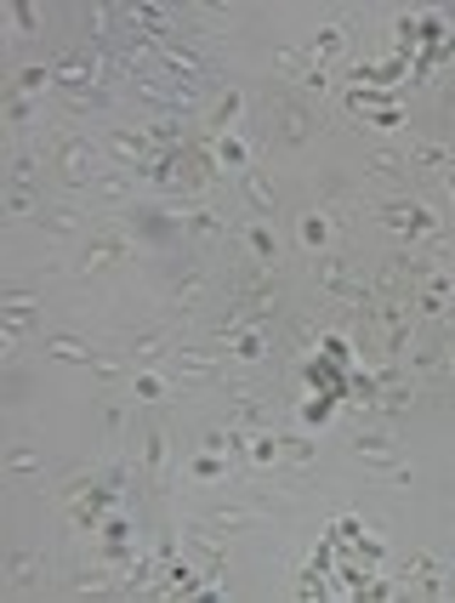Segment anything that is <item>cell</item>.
<instances>
[{"label":"cell","mask_w":455,"mask_h":603,"mask_svg":"<svg viewBox=\"0 0 455 603\" xmlns=\"http://www.w3.org/2000/svg\"><path fill=\"white\" fill-rule=\"evenodd\" d=\"M319 131H325V120L308 103V91H290V86L268 91V142L274 148H308V142H319Z\"/></svg>","instance_id":"cell-1"},{"label":"cell","mask_w":455,"mask_h":603,"mask_svg":"<svg viewBox=\"0 0 455 603\" xmlns=\"http://www.w3.org/2000/svg\"><path fill=\"white\" fill-rule=\"evenodd\" d=\"M137 250H142V239H137L126 223H97V228L80 239V263H75V274H86V279L115 274V268L137 263Z\"/></svg>","instance_id":"cell-2"},{"label":"cell","mask_w":455,"mask_h":603,"mask_svg":"<svg viewBox=\"0 0 455 603\" xmlns=\"http://www.w3.org/2000/svg\"><path fill=\"white\" fill-rule=\"evenodd\" d=\"M46 155H52V166H58V177L69 188H91L97 171H103V137H91V131H52Z\"/></svg>","instance_id":"cell-3"},{"label":"cell","mask_w":455,"mask_h":603,"mask_svg":"<svg viewBox=\"0 0 455 603\" xmlns=\"http://www.w3.org/2000/svg\"><path fill=\"white\" fill-rule=\"evenodd\" d=\"M211 285H217V274H211V263L206 257H194V250H188V257H182V268L160 285V308L171 314V325H177V314L188 319L194 308H199V302H211Z\"/></svg>","instance_id":"cell-4"},{"label":"cell","mask_w":455,"mask_h":603,"mask_svg":"<svg viewBox=\"0 0 455 603\" xmlns=\"http://www.w3.org/2000/svg\"><path fill=\"white\" fill-rule=\"evenodd\" d=\"M166 365H171L177 393H188V387H222V382L234 376V365H228L222 347H182V342H177V354H171Z\"/></svg>","instance_id":"cell-5"},{"label":"cell","mask_w":455,"mask_h":603,"mask_svg":"<svg viewBox=\"0 0 455 603\" xmlns=\"http://www.w3.org/2000/svg\"><path fill=\"white\" fill-rule=\"evenodd\" d=\"M228 239H239V228L228 223V211L206 206V199L182 206V245L194 250V257H206V250H222Z\"/></svg>","instance_id":"cell-6"},{"label":"cell","mask_w":455,"mask_h":603,"mask_svg":"<svg viewBox=\"0 0 455 603\" xmlns=\"http://www.w3.org/2000/svg\"><path fill=\"white\" fill-rule=\"evenodd\" d=\"M137 478H142V484H166V478H171V422H166V416H155V422L142 427Z\"/></svg>","instance_id":"cell-7"},{"label":"cell","mask_w":455,"mask_h":603,"mask_svg":"<svg viewBox=\"0 0 455 603\" xmlns=\"http://www.w3.org/2000/svg\"><path fill=\"white\" fill-rule=\"evenodd\" d=\"M103 155H109L115 166H131V171H137V166L155 160V137H148V126H137V131H131V126H109V131H103Z\"/></svg>","instance_id":"cell-8"},{"label":"cell","mask_w":455,"mask_h":603,"mask_svg":"<svg viewBox=\"0 0 455 603\" xmlns=\"http://www.w3.org/2000/svg\"><path fill=\"white\" fill-rule=\"evenodd\" d=\"M365 177L370 182H387L393 194H411V177H416L411 148H370V155H365Z\"/></svg>","instance_id":"cell-9"},{"label":"cell","mask_w":455,"mask_h":603,"mask_svg":"<svg viewBox=\"0 0 455 603\" xmlns=\"http://www.w3.org/2000/svg\"><path fill=\"white\" fill-rule=\"evenodd\" d=\"M34 228L46 239H86V211L75 206V199H46V211L34 217Z\"/></svg>","instance_id":"cell-10"},{"label":"cell","mask_w":455,"mask_h":603,"mask_svg":"<svg viewBox=\"0 0 455 603\" xmlns=\"http://www.w3.org/2000/svg\"><path fill=\"white\" fill-rule=\"evenodd\" d=\"M268 501H217V507L206 513V524H217L222 535H234V530H257V524H268Z\"/></svg>","instance_id":"cell-11"},{"label":"cell","mask_w":455,"mask_h":603,"mask_svg":"<svg viewBox=\"0 0 455 603\" xmlns=\"http://www.w3.org/2000/svg\"><path fill=\"white\" fill-rule=\"evenodd\" d=\"M347 449L359 462H370V467H393L398 462V438H393V427H359L347 438Z\"/></svg>","instance_id":"cell-12"},{"label":"cell","mask_w":455,"mask_h":603,"mask_svg":"<svg viewBox=\"0 0 455 603\" xmlns=\"http://www.w3.org/2000/svg\"><path fill=\"white\" fill-rule=\"evenodd\" d=\"M239 120H245V91L239 86L211 91V103H206V137H228Z\"/></svg>","instance_id":"cell-13"},{"label":"cell","mask_w":455,"mask_h":603,"mask_svg":"<svg viewBox=\"0 0 455 603\" xmlns=\"http://www.w3.org/2000/svg\"><path fill=\"white\" fill-rule=\"evenodd\" d=\"M131 359L137 365H155V359H171L177 354V325H148V330H131L126 336Z\"/></svg>","instance_id":"cell-14"},{"label":"cell","mask_w":455,"mask_h":603,"mask_svg":"<svg viewBox=\"0 0 455 603\" xmlns=\"http://www.w3.org/2000/svg\"><path fill=\"white\" fill-rule=\"evenodd\" d=\"M222 354H228V365H234V370H263V365L274 359V347H268V330L250 325V330H239V336L222 347Z\"/></svg>","instance_id":"cell-15"},{"label":"cell","mask_w":455,"mask_h":603,"mask_svg":"<svg viewBox=\"0 0 455 603\" xmlns=\"http://www.w3.org/2000/svg\"><path fill=\"white\" fill-rule=\"evenodd\" d=\"M239 194H245V206L257 211L263 223H274V217H279V188L263 177V166H245V171H239Z\"/></svg>","instance_id":"cell-16"},{"label":"cell","mask_w":455,"mask_h":603,"mask_svg":"<svg viewBox=\"0 0 455 603\" xmlns=\"http://www.w3.org/2000/svg\"><path fill=\"white\" fill-rule=\"evenodd\" d=\"M137 182H142V177H137L131 166H103L86 194H91V199H103V206H126V199H137Z\"/></svg>","instance_id":"cell-17"},{"label":"cell","mask_w":455,"mask_h":603,"mask_svg":"<svg viewBox=\"0 0 455 603\" xmlns=\"http://www.w3.org/2000/svg\"><path fill=\"white\" fill-rule=\"evenodd\" d=\"M46 575H52V558H46V552H12L7 558V586L12 592H34V586H46Z\"/></svg>","instance_id":"cell-18"},{"label":"cell","mask_w":455,"mask_h":603,"mask_svg":"<svg viewBox=\"0 0 455 603\" xmlns=\"http://www.w3.org/2000/svg\"><path fill=\"white\" fill-rule=\"evenodd\" d=\"M239 245L250 250V263L257 268H279V257H285V245H279V234H274V223H250V228H239Z\"/></svg>","instance_id":"cell-19"},{"label":"cell","mask_w":455,"mask_h":603,"mask_svg":"<svg viewBox=\"0 0 455 603\" xmlns=\"http://www.w3.org/2000/svg\"><path fill=\"white\" fill-rule=\"evenodd\" d=\"M46 166H52V155H46V148H12V166H7V182H12V188H40Z\"/></svg>","instance_id":"cell-20"},{"label":"cell","mask_w":455,"mask_h":603,"mask_svg":"<svg viewBox=\"0 0 455 603\" xmlns=\"http://www.w3.org/2000/svg\"><path fill=\"white\" fill-rule=\"evenodd\" d=\"M40 354H46V359H63V365H80V370L97 365V347H86V342H75V336H46V330H40Z\"/></svg>","instance_id":"cell-21"},{"label":"cell","mask_w":455,"mask_h":603,"mask_svg":"<svg viewBox=\"0 0 455 603\" xmlns=\"http://www.w3.org/2000/svg\"><path fill=\"white\" fill-rule=\"evenodd\" d=\"M0 206H7L12 223H34V217L46 211V199H40V188H12V182H7V199H0Z\"/></svg>","instance_id":"cell-22"},{"label":"cell","mask_w":455,"mask_h":603,"mask_svg":"<svg viewBox=\"0 0 455 603\" xmlns=\"http://www.w3.org/2000/svg\"><path fill=\"white\" fill-rule=\"evenodd\" d=\"M404 148H411V166H416V171H449V166H455V155H449L444 142H416V137H411Z\"/></svg>","instance_id":"cell-23"},{"label":"cell","mask_w":455,"mask_h":603,"mask_svg":"<svg viewBox=\"0 0 455 603\" xmlns=\"http://www.w3.org/2000/svg\"><path fill=\"white\" fill-rule=\"evenodd\" d=\"M330 239H336V223L314 206L308 217H301V245H308V250H319V257H325V250H330Z\"/></svg>","instance_id":"cell-24"},{"label":"cell","mask_w":455,"mask_h":603,"mask_svg":"<svg viewBox=\"0 0 455 603\" xmlns=\"http://www.w3.org/2000/svg\"><path fill=\"white\" fill-rule=\"evenodd\" d=\"M46 86H58V80H52V69H46V63H23V69L12 75V86H7V91H18V97H40Z\"/></svg>","instance_id":"cell-25"},{"label":"cell","mask_w":455,"mask_h":603,"mask_svg":"<svg viewBox=\"0 0 455 603\" xmlns=\"http://www.w3.org/2000/svg\"><path fill=\"white\" fill-rule=\"evenodd\" d=\"M211 155H217V166H234V171H245V166H250V148H245V137H239V131L211 137Z\"/></svg>","instance_id":"cell-26"},{"label":"cell","mask_w":455,"mask_h":603,"mask_svg":"<svg viewBox=\"0 0 455 603\" xmlns=\"http://www.w3.org/2000/svg\"><path fill=\"white\" fill-rule=\"evenodd\" d=\"M342 46H347V29H342V23L319 29V34H314V63H319V69H330V63L342 58Z\"/></svg>","instance_id":"cell-27"},{"label":"cell","mask_w":455,"mask_h":603,"mask_svg":"<svg viewBox=\"0 0 455 603\" xmlns=\"http://www.w3.org/2000/svg\"><path fill=\"white\" fill-rule=\"evenodd\" d=\"M29 473L46 478V456H40L34 444H12V456H7V478H29Z\"/></svg>","instance_id":"cell-28"},{"label":"cell","mask_w":455,"mask_h":603,"mask_svg":"<svg viewBox=\"0 0 455 603\" xmlns=\"http://www.w3.org/2000/svg\"><path fill=\"white\" fill-rule=\"evenodd\" d=\"M131 398H137V405H160V398H171V382H166V376H155V370H137Z\"/></svg>","instance_id":"cell-29"},{"label":"cell","mask_w":455,"mask_h":603,"mask_svg":"<svg viewBox=\"0 0 455 603\" xmlns=\"http://www.w3.org/2000/svg\"><path fill=\"white\" fill-rule=\"evenodd\" d=\"M279 456L296 467V473H308L314 467V456H319V449H314V438H301V433H285V444H279Z\"/></svg>","instance_id":"cell-30"},{"label":"cell","mask_w":455,"mask_h":603,"mask_svg":"<svg viewBox=\"0 0 455 603\" xmlns=\"http://www.w3.org/2000/svg\"><path fill=\"white\" fill-rule=\"evenodd\" d=\"M411 405H416V387H411V382H398V387H382L376 416H398V411H411Z\"/></svg>","instance_id":"cell-31"},{"label":"cell","mask_w":455,"mask_h":603,"mask_svg":"<svg viewBox=\"0 0 455 603\" xmlns=\"http://www.w3.org/2000/svg\"><path fill=\"white\" fill-rule=\"evenodd\" d=\"M274 69H279V75H296V80H301V75L314 69V52H296V46H279V52H274Z\"/></svg>","instance_id":"cell-32"},{"label":"cell","mask_w":455,"mask_h":603,"mask_svg":"<svg viewBox=\"0 0 455 603\" xmlns=\"http://www.w3.org/2000/svg\"><path fill=\"white\" fill-rule=\"evenodd\" d=\"M7 120H12V131H29V126H34V97L7 91Z\"/></svg>","instance_id":"cell-33"},{"label":"cell","mask_w":455,"mask_h":603,"mask_svg":"<svg viewBox=\"0 0 455 603\" xmlns=\"http://www.w3.org/2000/svg\"><path fill=\"white\" fill-rule=\"evenodd\" d=\"M126 422H131V411L120 405V398H109V405H103V433L109 438H126Z\"/></svg>","instance_id":"cell-34"},{"label":"cell","mask_w":455,"mask_h":603,"mask_svg":"<svg viewBox=\"0 0 455 603\" xmlns=\"http://www.w3.org/2000/svg\"><path fill=\"white\" fill-rule=\"evenodd\" d=\"M34 23H40V12H34V7H12V34H18V40H29V34H40Z\"/></svg>","instance_id":"cell-35"},{"label":"cell","mask_w":455,"mask_h":603,"mask_svg":"<svg viewBox=\"0 0 455 603\" xmlns=\"http://www.w3.org/2000/svg\"><path fill=\"white\" fill-rule=\"evenodd\" d=\"M194 473H199V478H222L228 467H222V462L211 456V449H206V456H199V462H194Z\"/></svg>","instance_id":"cell-36"},{"label":"cell","mask_w":455,"mask_h":603,"mask_svg":"<svg viewBox=\"0 0 455 603\" xmlns=\"http://www.w3.org/2000/svg\"><path fill=\"white\" fill-rule=\"evenodd\" d=\"M325 86H330V69H319V63L301 75V91H325Z\"/></svg>","instance_id":"cell-37"},{"label":"cell","mask_w":455,"mask_h":603,"mask_svg":"<svg viewBox=\"0 0 455 603\" xmlns=\"http://www.w3.org/2000/svg\"><path fill=\"white\" fill-rule=\"evenodd\" d=\"M444 382L455 387V336H444Z\"/></svg>","instance_id":"cell-38"}]
</instances>
